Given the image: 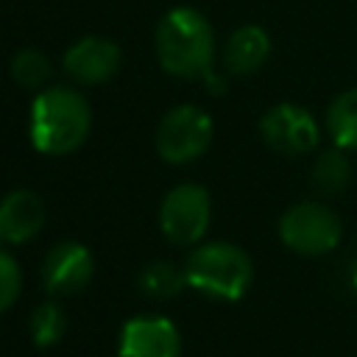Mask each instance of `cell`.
Segmentation results:
<instances>
[{
    "mask_svg": "<svg viewBox=\"0 0 357 357\" xmlns=\"http://www.w3.org/2000/svg\"><path fill=\"white\" fill-rule=\"evenodd\" d=\"M31 142L45 156L75 153L92 131V106L73 86H45L31 103Z\"/></svg>",
    "mask_w": 357,
    "mask_h": 357,
    "instance_id": "obj_1",
    "label": "cell"
},
{
    "mask_svg": "<svg viewBox=\"0 0 357 357\" xmlns=\"http://www.w3.org/2000/svg\"><path fill=\"white\" fill-rule=\"evenodd\" d=\"M153 47L162 70L176 78H206L212 73L215 31L198 8H170L156 25Z\"/></svg>",
    "mask_w": 357,
    "mask_h": 357,
    "instance_id": "obj_2",
    "label": "cell"
},
{
    "mask_svg": "<svg viewBox=\"0 0 357 357\" xmlns=\"http://www.w3.org/2000/svg\"><path fill=\"white\" fill-rule=\"evenodd\" d=\"M187 287L218 298V301H240L251 282L254 265L251 257L234 243H201L184 259Z\"/></svg>",
    "mask_w": 357,
    "mask_h": 357,
    "instance_id": "obj_3",
    "label": "cell"
},
{
    "mask_svg": "<svg viewBox=\"0 0 357 357\" xmlns=\"http://www.w3.org/2000/svg\"><path fill=\"white\" fill-rule=\"evenodd\" d=\"M279 240L293 254L321 257L340 245L343 223H340V215L324 201H298L282 212Z\"/></svg>",
    "mask_w": 357,
    "mask_h": 357,
    "instance_id": "obj_4",
    "label": "cell"
},
{
    "mask_svg": "<svg viewBox=\"0 0 357 357\" xmlns=\"http://www.w3.org/2000/svg\"><path fill=\"white\" fill-rule=\"evenodd\" d=\"M215 137L212 117L192 103H178L156 126V153L170 165H190L201 159Z\"/></svg>",
    "mask_w": 357,
    "mask_h": 357,
    "instance_id": "obj_5",
    "label": "cell"
},
{
    "mask_svg": "<svg viewBox=\"0 0 357 357\" xmlns=\"http://www.w3.org/2000/svg\"><path fill=\"white\" fill-rule=\"evenodd\" d=\"M212 220V198L201 184H176L159 206V229L173 245H195Z\"/></svg>",
    "mask_w": 357,
    "mask_h": 357,
    "instance_id": "obj_6",
    "label": "cell"
},
{
    "mask_svg": "<svg viewBox=\"0 0 357 357\" xmlns=\"http://www.w3.org/2000/svg\"><path fill=\"white\" fill-rule=\"evenodd\" d=\"M262 142L282 156H304L321 142V123L298 103H276L259 117Z\"/></svg>",
    "mask_w": 357,
    "mask_h": 357,
    "instance_id": "obj_7",
    "label": "cell"
},
{
    "mask_svg": "<svg viewBox=\"0 0 357 357\" xmlns=\"http://www.w3.org/2000/svg\"><path fill=\"white\" fill-rule=\"evenodd\" d=\"M95 271V259L92 251L75 240L67 243H56L42 262V284L50 296L64 298V296H75L81 293Z\"/></svg>",
    "mask_w": 357,
    "mask_h": 357,
    "instance_id": "obj_8",
    "label": "cell"
},
{
    "mask_svg": "<svg viewBox=\"0 0 357 357\" xmlns=\"http://www.w3.org/2000/svg\"><path fill=\"white\" fill-rule=\"evenodd\" d=\"M181 335L165 315H134L123 324L117 357H178Z\"/></svg>",
    "mask_w": 357,
    "mask_h": 357,
    "instance_id": "obj_9",
    "label": "cell"
},
{
    "mask_svg": "<svg viewBox=\"0 0 357 357\" xmlns=\"http://www.w3.org/2000/svg\"><path fill=\"white\" fill-rule=\"evenodd\" d=\"M120 59L123 56L117 42L106 36H81L67 47L61 67L75 84L95 86V84H106L120 70Z\"/></svg>",
    "mask_w": 357,
    "mask_h": 357,
    "instance_id": "obj_10",
    "label": "cell"
},
{
    "mask_svg": "<svg viewBox=\"0 0 357 357\" xmlns=\"http://www.w3.org/2000/svg\"><path fill=\"white\" fill-rule=\"evenodd\" d=\"M47 220L45 201L33 190H11L0 198V243L20 245L33 240Z\"/></svg>",
    "mask_w": 357,
    "mask_h": 357,
    "instance_id": "obj_11",
    "label": "cell"
},
{
    "mask_svg": "<svg viewBox=\"0 0 357 357\" xmlns=\"http://www.w3.org/2000/svg\"><path fill=\"white\" fill-rule=\"evenodd\" d=\"M271 56V36L262 25L248 22L231 31L223 47V61L231 75H251L257 73Z\"/></svg>",
    "mask_w": 357,
    "mask_h": 357,
    "instance_id": "obj_12",
    "label": "cell"
},
{
    "mask_svg": "<svg viewBox=\"0 0 357 357\" xmlns=\"http://www.w3.org/2000/svg\"><path fill=\"white\" fill-rule=\"evenodd\" d=\"M324 128L332 145L343 151H357V86L343 89L332 98L324 117Z\"/></svg>",
    "mask_w": 357,
    "mask_h": 357,
    "instance_id": "obj_13",
    "label": "cell"
},
{
    "mask_svg": "<svg viewBox=\"0 0 357 357\" xmlns=\"http://www.w3.org/2000/svg\"><path fill=\"white\" fill-rule=\"evenodd\" d=\"M310 178H312V187L318 195H337L349 187L351 181V159H349V151L332 145L326 151H318L315 162H312V170H310Z\"/></svg>",
    "mask_w": 357,
    "mask_h": 357,
    "instance_id": "obj_14",
    "label": "cell"
},
{
    "mask_svg": "<svg viewBox=\"0 0 357 357\" xmlns=\"http://www.w3.org/2000/svg\"><path fill=\"white\" fill-rule=\"evenodd\" d=\"M137 284L145 296L151 298H173L178 296L184 287H187V276H184V265L178 268L176 262L170 259H153L148 262L139 276H137Z\"/></svg>",
    "mask_w": 357,
    "mask_h": 357,
    "instance_id": "obj_15",
    "label": "cell"
},
{
    "mask_svg": "<svg viewBox=\"0 0 357 357\" xmlns=\"http://www.w3.org/2000/svg\"><path fill=\"white\" fill-rule=\"evenodd\" d=\"M8 73L14 78V84L25 86V89H42L50 75H53V64L50 59L36 50V47H22L11 56V64H8Z\"/></svg>",
    "mask_w": 357,
    "mask_h": 357,
    "instance_id": "obj_16",
    "label": "cell"
},
{
    "mask_svg": "<svg viewBox=\"0 0 357 357\" xmlns=\"http://www.w3.org/2000/svg\"><path fill=\"white\" fill-rule=\"evenodd\" d=\"M67 332V315L59 301H42L31 312V337L36 346H56Z\"/></svg>",
    "mask_w": 357,
    "mask_h": 357,
    "instance_id": "obj_17",
    "label": "cell"
},
{
    "mask_svg": "<svg viewBox=\"0 0 357 357\" xmlns=\"http://www.w3.org/2000/svg\"><path fill=\"white\" fill-rule=\"evenodd\" d=\"M22 290V268L14 259V254H8L6 248H0V312H6Z\"/></svg>",
    "mask_w": 357,
    "mask_h": 357,
    "instance_id": "obj_18",
    "label": "cell"
},
{
    "mask_svg": "<svg viewBox=\"0 0 357 357\" xmlns=\"http://www.w3.org/2000/svg\"><path fill=\"white\" fill-rule=\"evenodd\" d=\"M351 287H354V293H357V259L351 262Z\"/></svg>",
    "mask_w": 357,
    "mask_h": 357,
    "instance_id": "obj_19",
    "label": "cell"
}]
</instances>
